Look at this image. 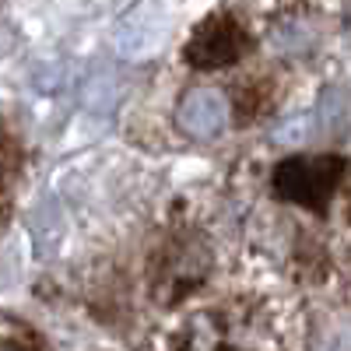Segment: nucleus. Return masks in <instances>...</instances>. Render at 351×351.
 Returning <instances> with one entry per match:
<instances>
[{
	"label": "nucleus",
	"mask_w": 351,
	"mask_h": 351,
	"mask_svg": "<svg viewBox=\"0 0 351 351\" xmlns=\"http://www.w3.org/2000/svg\"><path fill=\"white\" fill-rule=\"evenodd\" d=\"M306 309L291 278L260 250H232L193 295L162 309L148 351H302Z\"/></svg>",
	"instance_id": "obj_1"
},
{
	"label": "nucleus",
	"mask_w": 351,
	"mask_h": 351,
	"mask_svg": "<svg viewBox=\"0 0 351 351\" xmlns=\"http://www.w3.org/2000/svg\"><path fill=\"white\" fill-rule=\"evenodd\" d=\"M253 28L232 11H218L211 18H204L193 36L186 39L183 60L197 74H215V71H232L239 67L250 49H253Z\"/></svg>",
	"instance_id": "obj_2"
},
{
	"label": "nucleus",
	"mask_w": 351,
	"mask_h": 351,
	"mask_svg": "<svg viewBox=\"0 0 351 351\" xmlns=\"http://www.w3.org/2000/svg\"><path fill=\"white\" fill-rule=\"evenodd\" d=\"M236 123L239 116L228 88H218L211 81H193L190 88H183L172 106V127L193 144H211L225 137Z\"/></svg>",
	"instance_id": "obj_3"
},
{
	"label": "nucleus",
	"mask_w": 351,
	"mask_h": 351,
	"mask_svg": "<svg viewBox=\"0 0 351 351\" xmlns=\"http://www.w3.org/2000/svg\"><path fill=\"white\" fill-rule=\"evenodd\" d=\"M0 351H46L39 334L21 319L0 316Z\"/></svg>",
	"instance_id": "obj_4"
}]
</instances>
